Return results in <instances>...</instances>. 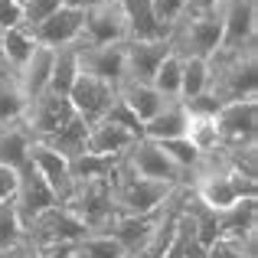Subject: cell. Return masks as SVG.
Here are the masks:
<instances>
[{
  "mask_svg": "<svg viewBox=\"0 0 258 258\" xmlns=\"http://www.w3.org/2000/svg\"><path fill=\"white\" fill-rule=\"evenodd\" d=\"M79 258H124V248L108 232H88L79 242Z\"/></svg>",
  "mask_w": 258,
  "mask_h": 258,
  "instance_id": "obj_33",
  "label": "cell"
},
{
  "mask_svg": "<svg viewBox=\"0 0 258 258\" xmlns=\"http://www.w3.org/2000/svg\"><path fill=\"white\" fill-rule=\"evenodd\" d=\"M56 196H52V189L46 186V180L36 173V167L26 164L23 170H17V193H13V206H17V216L20 222H23V229L30 226L36 216H43L46 209L56 206Z\"/></svg>",
  "mask_w": 258,
  "mask_h": 258,
  "instance_id": "obj_12",
  "label": "cell"
},
{
  "mask_svg": "<svg viewBox=\"0 0 258 258\" xmlns=\"http://www.w3.org/2000/svg\"><path fill=\"white\" fill-rule=\"evenodd\" d=\"M13 4H20V7H23V0H13Z\"/></svg>",
  "mask_w": 258,
  "mask_h": 258,
  "instance_id": "obj_46",
  "label": "cell"
},
{
  "mask_svg": "<svg viewBox=\"0 0 258 258\" xmlns=\"http://www.w3.org/2000/svg\"><path fill=\"white\" fill-rule=\"evenodd\" d=\"M76 76H79V46H62V49H52L49 92L52 95H69Z\"/></svg>",
  "mask_w": 258,
  "mask_h": 258,
  "instance_id": "obj_27",
  "label": "cell"
},
{
  "mask_svg": "<svg viewBox=\"0 0 258 258\" xmlns=\"http://www.w3.org/2000/svg\"><path fill=\"white\" fill-rule=\"evenodd\" d=\"M88 235V229L76 219L69 206L56 203L52 209H46L43 216L26 226V242H33L36 248H46V245H79Z\"/></svg>",
  "mask_w": 258,
  "mask_h": 258,
  "instance_id": "obj_7",
  "label": "cell"
},
{
  "mask_svg": "<svg viewBox=\"0 0 258 258\" xmlns=\"http://www.w3.org/2000/svg\"><path fill=\"white\" fill-rule=\"evenodd\" d=\"M209 92V62L206 59H183L180 72V101H189L196 95Z\"/></svg>",
  "mask_w": 258,
  "mask_h": 258,
  "instance_id": "obj_30",
  "label": "cell"
},
{
  "mask_svg": "<svg viewBox=\"0 0 258 258\" xmlns=\"http://www.w3.org/2000/svg\"><path fill=\"white\" fill-rule=\"evenodd\" d=\"M98 0H62V7H69V10H88V7H95Z\"/></svg>",
  "mask_w": 258,
  "mask_h": 258,
  "instance_id": "obj_44",
  "label": "cell"
},
{
  "mask_svg": "<svg viewBox=\"0 0 258 258\" xmlns=\"http://www.w3.org/2000/svg\"><path fill=\"white\" fill-rule=\"evenodd\" d=\"M23 26V7L13 0H0V30H13Z\"/></svg>",
  "mask_w": 258,
  "mask_h": 258,
  "instance_id": "obj_39",
  "label": "cell"
},
{
  "mask_svg": "<svg viewBox=\"0 0 258 258\" xmlns=\"http://www.w3.org/2000/svg\"><path fill=\"white\" fill-rule=\"evenodd\" d=\"M0 258H39V252H36V245H33V242L23 239V242H17L13 248H7Z\"/></svg>",
  "mask_w": 258,
  "mask_h": 258,
  "instance_id": "obj_42",
  "label": "cell"
},
{
  "mask_svg": "<svg viewBox=\"0 0 258 258\" xmlns=\"http://www.w3.org/2000/svg\"><path fill=\"white\" fill-rule=\"evenodd\" d=\"M219 124L222 151H242V147L258 144V98L248 101H229L216 114Z\"/></svg>",
  "mask_w": 258,
  "mask_h": 258,
  "instance_id": "obj_8",
  "label": "cell"
},
{
  "mask_svg": "<svg viewBox=\"0 0 258 258\" xmlns=\"http://www.w3.org/2000/svg\"><path fill=\"white\" fill-rule=\"evenodd\" d=\"M79 72L95 76V79L118 88L124 82V43L79 46Z\"/></svg>",
  "mask_w": 258,
  "mask_h": 258,
  "instance_id": "obj_14",
  "label": "cell"
},
{
  "mask_svg": "<svg viewBox=\"0 0 258 258\" xmlns=\"http://www.w3.org/2000/svg\"><path fill=\"white\" fill-rule=\"evenodd\" d=\"M13 193H17V173L7 170V167H0V203L13 200Z\"/></svg>",
  "mask_w": 258,
  "mask_h": 258,
  "instance_id": "obj_41",
  "label": "cell"
},
{
  "mask_svg": "<svg viewBox=\"0 0 258 258\" xmlns=\"http://www.w3.org/2000/svg\"><path fill=\"white\" fill-rule=\"evenodd\" d=\"M157 144L167 151V157L173 160L176 170L186 176V183H189V176L196 173V167H200V160H203V157H200V154H196V151H193V147H189L183 138H176V141H157Z\"/></svg>",
  "mask_w": 258,
  "mask_h": 258,
  "instance_id": "obj_34",
  "label": "cell"
},
{
  "mask_svg": "<svg viewBox=\"0 0 258 258\" xmlns=\"http://www.w3.org/2000/svg\"><path fill=\"white\" fill-rule=\"evenodd\" d=\"M114 4H127V0H114Z\"/></svg>",
  "mask_w": 258,
  "mask_h": 258,
  "instance_id": "obj_47",
  "label": "cell"
},
{
  "mask_svg": "<svg viewBox=\"0 0 258 258\" xmlns=\"http://www.w3.org/2000/svg\"><path fill=\"white\" fill-rule=\"evenodd\" d=\"M209 62V95L229 105V101L258 98V43L239 49H219Z\"/></svg>",
  "mask_w": 258,
  "mask_h": 258,
  "instance_id": "obj_2",
  "label": "cell"
},
{
  "mask_svg": "<svg viewBox=\"0 0 258 258\" xmlns=\"http://www.w3.org/2000/svg\"><path fill=\"white\" fill-rule=\"evenodd\" d=\"M49 76H52V49L36 46V52H33V56L26 59L17 72H13L17 88H20V95L26 98V105H30V101H36L39 95L49 92Z\"/></svg>",
  "mask_w": 258,
  "mask_h": 258,
  "instance_id": "obj_21",
  "label": "cell"
},
{
  "mask_svg": "<svg viewBox=\"0 0 258 258\" xmlns=\"http://www.w3.org/2000/svg\"><path fill=\"white\" fill-rule=\"evenodd\" d=\"M151 7H154V13H157V20L167 26V30H170L176 20L186 13L189 0H151Z\"/></svg>",
  "mask_w": 258,
  "mask_h": 258,
  "instance_id": "obj_37",
  "label": "cell"
},
{
  "mask_svg": "<svg viewBox=\"0 0 258 258\" xmlns=\"http://www.w3.org/2000/svg\"><path fill=\"white\" fill-rule=\"evenodd\" d=\"M180 72H183V59L176 56V52H170V56H167L164 62L157 66L151 85L157 88V92L164 95L167 101H180Z\"/></svg>",
  "mask_w": 258,
  "mask_h": 258,
  "instance_id": "obj_31",
  "label": "cell"
},
{
  "mask_svg": "<svg viewBox=\"0 0 258 258\" xmlns=\"http://www.w3.org/2000/svg\"><path fill=\"white\" fill-rule=\"evenodd\" d=\"M23 111H26V98L20 95L13 72L0 69V124L20 121V118H23Z\"/></svg>",
  "mask_w": 258,
  "mask_h": 258,
  "instance_id": "obj_29",
  "label": "cell"
},
{
  "mask_svg": "<svg viewBox=\"0 0 258 258\" xmlns=\"http://www.w3.org/2000/svg\"><path fill=\"white\" fill-rule=\"evenodd\" d=\"M23 239H26V229L17 216V206H13V200H4L0 203V255Z\"/></svg>",
  "mask_w": 258,
  "mask_h": 258,
  "instance_id": "obj_32",
  "label": "cell"
},
{
  "mask_svg": "<svg viewBox=\"0 0 258 258\" xmlns=\"http://www.w3.org/2000/svg\"><path fill=\"white\" fill-rule=\"evenodd\" d=\"M62 7V0H23V26H36Z\"/></svg>",
  "mask_w": 258,
  "mask_h": 258,
  "instance_id": "obj_36",
  "label": "cell"
},
{
  "mask_svg": "<svg viewBox=\"0 0 258 258\" xmlns=\"http://www.w3.org/2000/svg\"><path fill=\"white\" fill-rule=\"evenodd\" d=\"M170 52L180 59H209L222 49V20L219 10H186L170 26Z\"/></svg>",
  "mask_w": 258,
  "mask_h": 258,
  "instance_id": "obj_3",
  "label": "cell"
},
{
  "mask_svg": "<svg viewBox=\"0 0 258 258\" xmlns=\"http://www.w3.org/2000/svg\"><path fill=\"white\" fill-rule=\"evenodd\" d=\"M66 98H69L72 111H76L85 124H95V121H101L108 111H111V105L118 101V88L101 82V79H95V76L79 72Z\"/></svg>",
  "mask_w": 258,
  "mask_h": 258,
  "instance_id": "obj_11",
  "label": "cell"
},
{
  "mask_svg": "<svg viewBox=\"0 0 258 258\" xmlns=\"http://www.w3.org/2000/svg\"><path fill=\"white\" fill-rule=\"evenodd\" d=\"M114 180V176H111ZM111 180H85V183H72V193L62 206H69L76 213V219L82 222L88 232H108L111 222L118 219L114 209V189Z\"/></svg>",
  "mask_w": 258,
  "mask_h": 258,
  "instance_id": "obj_4",
  "label": "cell"
},
{
  "mask_svg": "<svg viewBox=\"0 0 258 258\" xmlns=\"http://www.w3.org/2000/svg\"><path fill=\"white\" fill-rule=\"evenodd\" d=\"M101 121H111V124H118V127H124V131L138 134V138H144V134H141V121L134 118V114L127 111L124 105H121V98L114 101V105H111V111H108V114H105V118H101Z\"/></svg>",
  "mask_w": 258,
  "mask_h": 258,
  "instance_id": "obj_38",
  "label": "cell"
},
{
  "mask_svg": "<svg viewBox=\"0 0 258 258\" xmlns=\"http://www.w3.org/2000/svg\"><path fill=\"white\" fill-rule=\"evenodd\" d=\"M124 39H127L124 4L98 0L95 7L82 10V39H79V46H108V43H124Z\"/></svg>",
  "mask_w": 258,
  "mask_h": 258,
  "instance_id": "obj_9",
  "label": "cell"
},
{
  "mask_svg": "<svg viewBox=\"0 0 258 258\" xmlns=\"http://www.w3.org/2000/svg\"><path fill=\"white\" fill-rule=\"evenodd\" d=\"M33 52H36V39H33L30 26H13V30L0 33V62H4V69L17 72Z\"/></svg>",
  "mask_w": 258,
  "mask_h": 258,
  "instance_id": "obj_26",
  "label": "cell"
},
{
  "mask_svg": "<svg viewBox=\"0 0 258 258\" xmlns=\"http://www.w3.org/2000/svg\"><path fill=\"white\" fill-rule=\"evenodd\" d=\"M114 170H118V160H111V157H95V154H88V151L69 160L72 183H85V180H111Z\"/></svg>",
  "mask_w": 258,
  "mask_h": 258,
  "instance_id": "obj_28",
  "label": "cell"
},
{
  "mask_svg": "<svg viewBox=\"0 0 258 258\" xmlns=\"http://www.w3.org/2000/svg\"><path fill=\"white\" fill-rule=\"evenodd\" d=\"M222 20V49L258 43V0H219Z\"/></svg>",
  "mask_w": 258,
  "mask_h": 258,
  "instance_id": "obj_10",
  "label": "cell"
},
{
  "mask_svg": "<svg viewBox=\"0 0 258 258\" xmlns=\"http://www.w3.org/2000/svg\"><path fill=\"white\" fill-rule=\"evenodd\" d=\"M216 222H219V239L255 242L258 239V196H245L232 209L216 213Z\"/></svg>",
  "mask_w": 258,
  "mask_h": 258,
  "instance_id": "obj_17",
  "label": "cell"
},
{
  "mask_svg": "<svg viewBox=\"0 0 258 258\" xmlns=\"http://www.w3.org/2000/svg\"><path fill=\"white\" fill-rule=\"evenodd\" d=\"M121 170L141 176V180H154V183H167V186H186V176L176 170V164L167 157V151L157 141L138 138L131 147L124 151V157L118 160Z\"/></svg>",
  "mask_w": 258,
  "mask_h": 258,
  "instance_id": "obj_6",
  "label": "cell"
},
{
  "mask_svg": "<svg viewBox=\"0 0 258 258\" xmlns=\"http://www.w3.org/2000/svg\"><path fill=\"white\" fill-rule=\"evenodd\" d=\"M36 46L43 49H62V46H79L82 39V10H69V7H59L52 17H46L43 23L30 26Z\"/></svg>",
  "mask_w": 258,
  "mask_h": 258,
  "instance_id": "obj_13",
  "label": "cell"
},
{
  "mask_svg": "<svg viewBox=\"0 0 258 258\" xmlns=\"http://www.w3.org/2000/svg\"><path fill=\"white\" fill-rule=\"evenodd\" d=\"M0 33H4V30H0Z\"/></svg>",
  "mask_w": 258,
  "mask_h": 258,
  "instance_id": "obj_49",
  "label": "cell"
},
{
  "mask_svg": "<svg viewBox=\"0 0 258 258\" xmlns=\"http://www.w3.org/2000/svg\"><path fill=\"white\" fill-rule=\"evenodd\" d=\"M30 164L36 167V173L46 180V186L52 189V196H56L59 203L69 200V193H72V173H69V160H66L62 154L49 151V147L33 144V151H30Z\"/></svg>",
  "mask_w": 258,
  "mask_h": 258,
  "instance_id": "obj_18",
  "label": "cell"
},
{
  "mask_svg": "<svg viewBox=\"0 0 258 258\" xmlns=\"http://www.w3.org/2000/svg\"><path fill=\"white\" fill-rule=\"evenodd\" d=\"M203 258H258V239H255V242L216 239L213 245H206Z\"/></svg>",
  "mask_w": 258,
  "mask_h": 258,
  "instance_id": "obj_35",
  "label": "cell"
},
{
  "mask_svg": "<svg viewBox=\"0 0 258 258\" xmlns=\"http://www.w3.org/2000/svg\"><path fill=\"white\" fill-rule=\"evenodd\" d=\"M30 151H33V138L26 134L23 121H10L0 124V167L7 170H23L30 164Z\"/></svg>",
  "mask_w": 258,
  "mask_h": 258,
  "instance_id": "obj_23",
  "label": "cell"
},
{
  "mask_svg": "<svg viewBox=\"0 0 258 258\" xmlns=\"http://www.w3.org/2000/svg\"><path fill=\"white\" fill-rule=\"evenodd\" d=\"M186 121H189V111L183 108V101H167L151 121H144L141 134L147 141H176L186 131Z\"/></svg>",
  "mask_w": 258,
  "mask_h": 258,
  "instance_id": "obj_24",
  "label": "cell"
},
{
  "mask_svg": "<svg viewBox=\"0 0 258 258\" xmlns=\"http://www.w3.org/2000/svg\"><path fill=\"white\" fill-rule=\"evenodd\" d=\"M124 26H127L124 43H157V39L170 36V30L157 20L151 0H127L124 4Z\"/></svg>",
  "mask_w": 258,
  "mask_h": 258,
  "instance_id": "obj_19",
  "label": "cell"
},
{
  "mask_svg": "<svg viewBox=\"0 0 258 258\" xmlns=\"http://www.w3.org/2000/svg\"><path fill=\"white\" fill-rule=\"evenodd\" d=\"M134 141H138V134L124 131V127L111 124V121H95V124H88V131H85V151L95 154V157L121 160Z\"/></svg>",
  "mask_w": 258,
  "mask_h": 258,
  "instance_id": "obj_20",
  "label": "cell"
},
{
  "mask_svg": "<svg viewBox=\"0 0 258 258\" xmlns=\"http://www.w3.org/2000/svg\"><path fill=\"white\" fill-rule=\"evenodd\" d=\"M170 56V43H124V82H151L157 66Z\"/></svg>",
  "mask_w": 258,
  "mask_h": 258,
  "instance_id": "obj_16",
  "label": "cell"
},
{
  "mask_svg": "<svg viewBox=\"0 0 258 258\" xmlns=\"http://www.w3.org/2000/svg\"><path fill=\"white\" fill-rule=\"evenodd\" d=\"M219 7V0H189L186 10H216Z\"/></svg>",
  "mask_w": 258,
  "mask_h": 258,
  "instance_id": "obj_43",
  "label": "cell"
},
{
  "mask_svg": "<svg viewBox=\"0 0 258 258\" xmlns=\"http://www.w3.org/2000/svg\"><path fill=\"white\" fill-rule=\"evenodd\" d=\"M39 258H79V245H46L36 248Z\"/></svg>",
  "mask_w": 258,
  "mask_h": 258,
  "instance_id": "obj_40",
  "label": "cell"
},
{
  "mask_svg": "<svg viewBox=\"0 0 258 258\" xmlns=\"http://www.w3.org/2000/svg\"><path fill=\"white\" fill-rule=\"evenodd\" d=\"M124 258H141V255H124Z\"/></svg>",
  "mask_w": 258,
  "mask_h": 258,
  "instance_id": "obj_45",
  "label": "cell"
},
{
  "mask_svg": "<svg viewBox=\"0 0 258 258\" xmlns=\"http://www.w3.org/2000/svg\"><path fill=\"white\" fill-rule=\"evenodd\" d=\"M157 216H160V209L151 213V216H118V219L111 222V229H108V235L124 248V255L144 258L147 245H151V239H154V229H157Z\"/></svg>",
  "mask_w": 258,
  "mask_h": 258,
  "instance_id": "obj_15",
  "label": "cell"
},
{
  "mask_svg": "<svg viewBox=\"0 0 258 258\" xmlns=\"http://www.w3.org/2000/svg\"><path fill=\"white\" fill-rule=\"evenodd\" d=\"M183 141L193 147L200 157H209V154L222 151L219 141V124H216V114H189L186 131H183Z\"/></svg>",
  "mask_w": 258,
  "mask_h": 258,
  "instance_id": "obj_25",
  "label": "cell"
},
{
  "mask_svg": "<svg viewBox=\"0 0 258 258\" xmlns=\"http://www.w3.org/2000/svg\"><path fill=\"white\" fill-rule=\"evenodd\" d=\"M118 98H121V105L141 121V127H144V121H151L154 114L167 105V98L151 82H121L118 85Z\"/></svg>",
  "mask_w": 258,
  "mask_h": 258,
  "instance_id": "obj_22",
  "label": "cell"
},
{
  "mask_svg": "<svg viewBox=\"0 0 258 258\" xmlns=\"http://www.w3.org/2000/svg\"><path fill=\"white\" fill-rule=\"evenodd\" d=\"M111 189H114V209H118L121 216H151V213H157L180 186L141 180V176H134V173H127V170L118 167V170H114V180H111Z\"/></svg>",
  "mask_w": 258,
  "mask_h": 258,
  "instance_id": "obj_5",
  "label": "cell"
},
{
  "mask_svg": "<svg viewBox=\"0 0 258 258\" xmlns=\"http://www.w3.org/2000/svg\"><path fill=\"white\" fill-rule=\"evenodd\" d=\"M23 127L33 138V144L49 147V151L62 154L66 160L85 154V131L88 124L72 111L69 98L66 95H39L36 101H30L23 111Z\"/></svg>",
  "mask_w": 258,
  "mask_h": 258,
  "instance_id": "obj_1",
  "label": "cell"
},
{
  "mask_svg": "<svg viewBox=\"0 0 258 258\" xmlns=\"http://www.w3.org/2000/svg\"><path fill=\"white\" fill-rule=\"evenodd\" d=\"M0 69H4V62H0ZM7 72H10V69H7Z\"/></svg>",
  "mask_w": 258,
  "mask_h": 258,
  "instance_id": "obj_48",
  "label": "cell"
}]
</instances>
